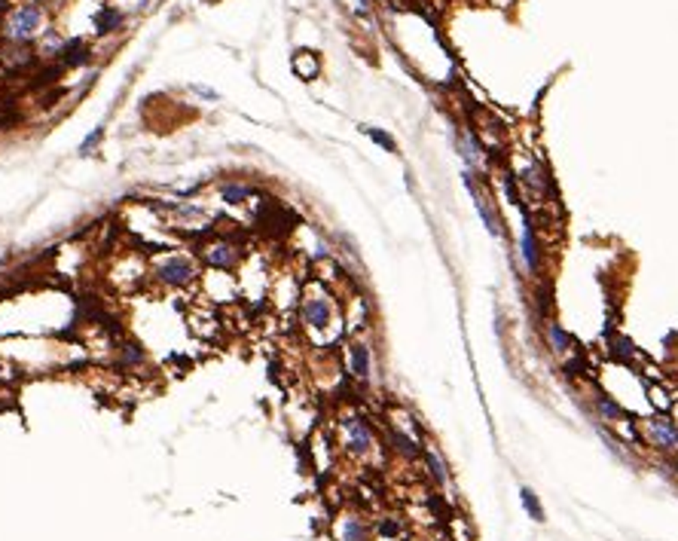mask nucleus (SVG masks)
Segmentation results:
<instances>
[{
  "label": "nucleus",
  "mask_w": 678,
  "mask_h": 541,
  "mask_svg": "<svg viewBox=\"0 0 678 541\" xmlns=\"http://www.w3.org/2000/svg\"><path fill=\"white\" fill-rule=\"evenodd\" d=\"M297 312H300V324H302V330H306V334L327 337V340L339 337V312H337V303H333L330 291H327L321 282L306 285V288H302Z\"/></svg>",
  "instance_id": "obj_1"
},
{
  "label": "nucleus",
  "mask_w": 678,
  "mask_h": 541,
  "mask_svg": "<svg viewBox=\"0 0 678 541\" xmlns=\"http://www.w3.org/2000/svg\"><path fill=\"white\" fill-rule=\"evenodd\" d=\"M199 260L187 251H159L147 263V278L162 291H187L199 282Z\"/></svg>",
  "instance_id": "obj_2"
},
{
  "label": "nucleus",
  "mask_w": 678,
  "mask_h": 541,
  "mask_svg": "<svg viewBox=\"0 0 678 541\" xmlns=\"http://www.w3.org/2000/svg\"><path fill=\"white\" fill-rule=\"evenodd\" d=\"M339 447L345 449L352 459H367V456L379 447L376 428H373L370 419L361 413L339 416Z\"/></svg>",
  "instance_id": "obj_3"
},
{
  "label": "nucleus",
  "mask_w": 678,
  "mask_h": 541,
  "mask_svg": "<svg viewBox=\"0 0 678 541\" xmlns=\"http://www.w3.org/2000/svg\"><path fill=\"white\" fill-rule=\"evenodd\" d=\"M199 260H202V266H208L214 272H235L245 263V248L226 236H217V239H208L199 248Z\"/></svg>",
  "instance_id": "obj_4"
},
{
  "label": "nucleus",
  "mask_w": 678,
  "mask_h": 541,
  "mask_svg": "<svg viewBox=\"0 0 678 541\" xmlns=\"http://www.w3.org/2000/svg\"><path fill=\"white\" fill-rule=\"evenodd\" d=\"M642 428V440L654 449H663V453H678V422L663 410H654L648 419L638 422Z\"/></svg>",
  "instance_id": "obj_5"
},
{
  "label": "nucleus",
  "mask_w": 678,
  "mask_h": 541,
  "mask_svg": "<svg viewBox=\"0 0 678 541\" xmlns=\"http://www.w3.org/2000/svg\"><path fill=\"white\" fill-rule=\"evenodd\" d=\"M462 181H465V187H467V193H471V199H473V208H477V214L483 217V226L489 230V236H495V239H504V224H501V214H498V208L492 205V199L486 196L483 190H480V184H477V174L473 172H462Z\"/></svg>",
  "instance_id": "obj_6"
},
{
  "label": "nucleus",
  "mask_w": 678,
  "mask_h": 541,
  "mask_svg": "<svg viewBox=\"0 0 678 541\" xmlns=\"http://www.w3.org/2000/svg\"><path fill=\"white\" fill-rule=\"evenodd\" d=\"M40 28H43V6L25 3L10 16V22H6L3 31L12 43H28Z\"/></svg>",
  "instance_id": "obj_7"
},
{
  "label": "nucleus",
  "mask_w": 678,
  "mask_h": 541,
  "mask_svg": "<svg viewBox=\"0 0 678 541\" xmlns=\"http://www.w3.org/2000/svg\"><path fill=\"white\" fill-rule=\"evenodd\" d=\"M517 251H519V263H523L525 276H538V272H541L544 251H541V239H538L529 211H523V230H519V248Z\"/></svg>",
  "instance_id": "obj_8"
},
{
  "label": "nucleus",
  "mask_w": 678,
  "mask_h": 541,
  "mask_svg": "<svg viewBox=\"0 0 678 541\" xmlns=\"http://www.w3.org/2000/svg\"><path fill=\"white\" fill-rule=\"evenodd\" d=\"M345 373L358 382H370L376 373V361H373V349L367 340H352L345 345Z\"/></svg>",
  "instance_id": "obj_9"
},
{
  "label": "nucleus",
  "mask_w": 678,
  "mask_h": 541,
  "mask_svg": "<svg viewBox=\"0 0 678 541\" xmlns=\"http://www.w3.org/2000/svg\"><path fill=\"white\" fill-rule=\"evenodd\" d=\"M385 440H388V449H391V453H397L400 459L416 462V459H422V453H425L422 440H419L416 434H410V432H406V428L394 425V422H388V428H385Z\"/></svg>",
  "instance_id": "obj_10"
},
{
  "label": "nucleus",
  "mask_w": 678,
  "mask_h": 541,
  "mask_svg": "<svg viewBox=\"0 0 678 541\" xmlns=\"http://www.w3.org/2000/svg\"><path fill=\"white\" fill-rule=\"evenodd\" d=\"M456 147H458V153H462L467 172H473V174L486 172V150H483V144H480L477 135H473V132H458Z\"/></svg>",
  "instance_id": "obj_11"
},
{
  "label": "nucleus",
  "mask_w": 678,
  "mask_h": 541,
  "mask_svg": "<svg viewBox=\"0 0 678 541\" xmlns=\"http://www.w3.org/2000/svg\"><path fill=\"white\" fill-rule=\"evenodd\" d=\"M593 410H596V416L599 419H605V422H611V425H621V422H627L629 416H627V407H623L621 401H617L614 395H608V392H593Z\"/></svg>",
  "instance_id": "obj_12"
},
{
  "label": "nucleus",
  "mask_w": 678,
  "mask_h": 541,
  "mask_svg": "<svg viewBox=\"0 0 678 541\" xmlns=\"http://www.w3.org/2000/svg\"><path fill=\"white\" fill-rule=\"evenodd\" d=\"M116 370H138L147 364V349L138 340H120L116 343V358H114Z\"/></svg>",
  "instance_id": "obj_13"
},
{
  "label": "nucleus",
  "mask_w": 678,
  "mask_h": 541,
  "mask_svg": "<svg viewBox=\"0 0 678 541\" xmlns=\"http://www.w3.org/2000/svg\"><path fill=\"white\" fill-rule=\"evenodd\" d=\"M544 340H547L553 355H569L571 345H575L571 334L556 321V318H544Z\"/></svg>",
  "instance_id": "obj_14"
},
{
  "label": "nucleus",
  "mask_w": 678,
  "mask_h": 541,
  "mask_svg": "<svg viewBox=\"0 0 678 541\" xmlns=\"http://www.w3.org/2000/svg\"><path fill=\"white\" fill-rule=\"evenodd\" d=\"M422 462H425L428 477L434 480V486L446 490V486H449V468H446V462H443V456H440V449H437V447H425Z\"/></svg>",
  "instance_id": "obj_15"
},
{
  "label": "nucleus",
  "mask_w": 678,
  "mask_h": 541,
  "mask_svg": "<svg viewBox=\"0 0 678 541\" xmlns=\"http://www.w3.org/2000/svg\"><path fill=\"white\" fill-rule=\"evenodd\" d=\"M254 187L251 184H245V181H223L220 187H217V196H220V202L223 205H245V202H251L254 199Z\"/></svg>",
  "instance_id": "obj_16"
},
{
  "label": "nucleus",
  "mask_w": 678,
  "mask_h": 541,
  "mask_svg": "<svg viewBox=\"0 0 678 541\" xmlns=\"http://www.w3.org/2000/svg\"><path fill=\"white\" fill-rule=\"evenodd\" d=\"M58 62H62V68H83V64H89L92 62L89 43L80 40V37L64 40V49H62V55H58Z\"/></svg>",
  "instance_id": "obj_17"
},
{
  "label": "nucleus",
  "mask_w": 678,
  "mask_h": 541,
  "mask_svg": "<svg viewBox=\"0 0 678 541\" xmlns=\"http://www.w3.org/2000/svg\"><path fill=\"white\" fill-rule=\"evenodd\" d=\"M339 541H373V532L358 514H345L339 520Z\"/></svg>",
  "instance_id": "obj_18"
},
{
  "label": "nucleus",
  "mask_w": 678,
  "mask_h": 541,
  "mask_svg": "<svg viewBox=\"0 0 678 541\" xmlns=\"http://www.w3.org/2000/svg\"><path fill=\"white\" fill-rule=\"evenodd\" d=\"M126 25V12L122 10H114V6H101L95 16V31L98 34H114Z\"/></svg>",
  "instance_id": "obj_19"
},
{
  "label": "nucleus",
  "mask_w": 678,
  "mask_h": 541,
  "mask_svg": "<svg viewBox=\"0 0 678 541\" xmlns=\"http://www.w3.org/2000/svg\"><path fill=\"white\" fill-rule=\"evenodd\" d=\"M608 355L614 358L617 364H623V367H629V361H633V355H636V349H633V343L627 340V337H621V334H614V337H608Z\"/></svg>",
  "instance_id": "obj_20"
},
{
  "label": "nucleus",
  "mask_w": 678,
  "mask_h": 541,
  "mask_svg": "<svg viewBox=\"0 0 678 541\" xmlns=\"http://www.w3.org/2000/svg\"><path fill=\"white\" fill-rule=\"evenodd\" d=\"M519 501H523V511L529 514L535 523H544V520H547V514H544V507H541V499L532 492V486H523V490H519Z\"/></svg>",
  "instance_id": "obj_21"
},
{
  "label": "nucleus",
  "mask_w": 678,
  "mask_h": 541,
  "mask_svg": "<svg viewBox=\"0 0 678 541\" xmlns=\"http://www.w3.org/2000/svg\"><path fill=\"white\" fill-rule=\"evenodd\" d=\"M294 70H297L302 80H312V77L318 74V58H315L312 52H300V55L294 58Z\"/></svg>",
  "instance_id": "obj_22"
},
{
  "label": "nucleus",
  "mask_w": 678,
  "mask_h": 541,
  "mask_svg": "<svg viewBox=\"0 0 678 541\" xmlns=\"http://www.w3.org/2000/svg\"><path fill=\"white\" fill-rule=\"evenodd\" d=\"M101 138H104V126H98L95 132H89V135H86V141L80 144V156H89V153H95V147L101 144Z\"/></svg>",
  "instance_id": "obj_23"
},
{
  "label": "nucleus",
  "mask_w": 678,
  "mask_h": 541,
  "mask_svg": "<svg viewBox=\"0 0 678 541\" xmlns=\"http://www.w3.org/2000/svg\"><path fill=\"white\" fill-rule=\"evenodd\" d=\"M364 132H367V135H370V138H373V141H376V144H379L382 150H388V153H394V150H397V144H394V138H391V135H385V132H379V129H364Z\"/></svg>",
  "instance_id": "obj_24"
},
{
  "label": "nucleus",
  "mask_w": 678,
  "mask_h": 541,
  "mask_svg": "<svg viewBox=\"0 0 678 541\" xmlns=\"http://www.w3.org/2000/svg\"><path fill=\"white\" fill-rule=\"evenodd\" d=\"M376 532H379L382 538H397L400 536V523L394 517H385V520H379V529Z\"/></svg>",
  "instance_id": "obj_25"
},
{
  "label": "nucleus",
  "mask_w": 678,
  "mask_h": 541,
  "mask_svg": "<svg viewBox=\"0 0 678 541\" xmlns=\"http://www.w3.org/2000/svg\"><path fill=\"white\" fill-rule=\"evenodd\" d=\"M190 89H193L196 95H202V98H208V101H217V98H220V95H217L214 89H208V86H199V83H193V86H190Z\"/></svg>",
  "instance_id": "obj_26"
},
{
  "label": "nucleus",
  "mask_w": 678,
  "mask_h": 541,
  "mask_svg": "<svg viewBox=\"0 0 678 541\" xmlns=\"http://www.w3.org/2000/svg\"><path fill=\"white\" fill-rule=\"evenodd\" d=\"M6 380V370H3V364H0V382H3Z\"/></svg>",
  "instance_id": "obj_27"
},
{
  "label": "nucleus",
  "mask_w": 678,
  "mask_h": 541,
  "mask_svg": "<svg viewBox=\"0 0 678 541\" xmlns=\"http://www.w3.org/2000/svg\"><path fill=\"white\" fill-rule=\"evenodd\" d=\"M6 6H10V3H6V0H0V12H6Z\"/></svg>",
  "instance_id": "obj_28"
}]
</instances>
